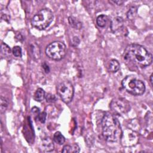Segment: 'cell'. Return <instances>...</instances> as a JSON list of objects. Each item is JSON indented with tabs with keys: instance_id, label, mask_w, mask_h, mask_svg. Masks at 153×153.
I'll return each mask as SVG.
<instances>
[{
	"instance_id": "cell-27",
	"label": "cell",
	"mask_w": 153,
	"mask_h": 153,
	"mask_svg": "<svg viewBox=\"0 0 153 153\" xmlns=\"http://www.w3.org/2000/svg\"><path fill=\"white\" fill-rule=\"evenodd\" d=\"M152 78H153V74H152L150 75V78H149V81H150V84H151V87H152V85H153V79H152Z\"/></svg>"
},
{
	"instance_id": "cell-15",
	"label": "cell",
	"mask_w": 153,
	"mask_h": 153,
	"mask_svg": "<svg viewBox=\"0 0 153 153\" xmlns=\"http://www.w3.org/2000/svg\"><path fill=\"white\" fill-rule=\"evenodd\" d=\"M108 16L105 14H101L97 16L96 19L97 25L100 27H104L108 22Z\"/></svg>"
},
{
	"instance_id": "cell-11",
	"label": "cell",
	"mask_w": 153,
	"mask_h": 153,
	"mask_svg": "<svg viewBox=\"0 0 153 153\" xmlns=\"http://www.w3.org/2000/svg\"><path fill=\"white\" fill-rule=\"evenodd\" d=\"M80 151L79 146L76 143L66 145L63 146L62 152L64 153H78Z\"/></svg>"
},
{
	"instance_id": "cell-14",
	"label": "cell",
	"mask_w": 153,
	"mask_h": 153,
	"mask_svg": "<svg viewBox=\"0 0 153 153\" xmlns=\"http://www.w3.org/2000/svg\"><path fill=\"white\" fill-rule=\"evenodd\" d=\"M45 97V91L41 88H37L33 94L34 100L36 102H41L44 99Z\"/></svg>"
},
{
	"instance_id": "cell-18",
	"label": "cell",
	"mask_w": 153,
	"mask_h": 153,
	"mask_svg": "<svg viewBox=\"0 0 153 153\" xmlns=\"http://www.w3.org/2000/svg\"><path fill=\"white\" fill-rule=\"evenodd\" d=\"M1 51L2 54L5 56H10L12 51L10 47L4 42H2L1 45Z\"/></svg>"
},
{
	"instance_id": "cell-9",
	"label": "cell",
	"mask_w": 153,
	"mask_h": 153,
	"mask_svg": "<svg viewBox=\"0 0 153 153\" xmlns=\"http://www.w3.org/2000/svg\"><path fill=\"white\" fill-rule=\"evenodd\" d=\"M40 148L43 152H49L53 151L54 145L53 140L49 137L43 138L41 142Z\"/></svg>"
},
{
	"instance_id": "cell-20",
	"label": "cell",
	"mask_w": 153,
	"mask_h": 153,
	"mask_svg": "<svg viewBox=\"0 0 153 153\" xmlns=\"http://www.w3.org/2000/svg\"><path fill=\"white\" fill-rule=\"evenodd\" d=\"M12 53L13 54V55L16 57H22V48L20 46H14L13 49H12Z\"/></svg>"
},
{
	"instance_id": "cell-25",
	"label": "cell",
	"mask_w": 153,
	"mask_h": 153,
	"mask_svg": "<svg viewBox=\"0 0 153 153\" xmlns=\"http://www.w3.org/2000/svg\"><path fill=\"white\" fill-rule=\"evenodd\" d=\"M109 2H112L114 4H117V5H121L124 2V1H121V0H118V1H109Z\"/></svg>"
},
{
	"instance_id": "cell-21",
	"label": "cell",
	"mask_w": 153,
	"mask_h": 153,
	"mask_svg": "<svg viewBox=\"0 0 153 153\" xmlns=\"http://www.w3.org/2000/svg\"><path fill=\"white\" fill-rule=\"evenodd\" d=\"M45 99L47 100V102L49 103H53V102H55L57 100V98L56 97V96L51 93H48L47 94V96H45Z\"/></svg>"
},
{
	"instance_id": "cell-17",
	"label": "cell",
	"mask_w": 153,
	"mask_h": 153,
	"mask_svg": "<svg viewBox=\"0 0 153 153\" xmlns=\"http://www.w3.org/2000/svg\"><path fill=\"white\" fill-rule=\"evenodd\" d=\"M8 105V100L2 96H1V100H0V111L1 113H4L6 111L7 107Z\"/></svg>"
},
{
	"instance_id": "cell-6",
	"label": "cell",
	"mask_w": 153,
	"mask_h": 153,
	"mask_svg": "<svg viewBox=\"0 0 153 153\" xmlns=\"http://www.w3.org/2000/svg\"><path fill=\"white\" fill-rule=\"evenodd\" d=\"M57 93L65 103H70L74 97V88L69 81H65L59 84L56 87Z\"/></svg>"
},
{
	"instance_id": "cell-1",
	"label": "cell",
	"mask_w": 153,
	"mask_h": 153,
	"mask_svg": "<svg viewBox=\"0 0 153 153\" xmlns=\"http://www.w3.org/2000/svg\"><path fill=\"white\" fill-rule=\"evenodd\" d=\"M123 57L127 62L140 68L149 66L152 62V54L143 46L138 44L128 45L124 51Z\"/></svg>"
},
{
	"instance_id": "cell-23",
	"label": "cell",
	"mask_w": 153,
	"mask_h": 153,
	"mask_svg": "<svg viewBox=\"0 0 153 153\" xmlns=\"http://www.w3.org/2000/svg\"><path fill=\"white\" fill-rule=\"evenodd\" d=\"M79 42H80V40L78 36H75L73 37L72 40V45L73 47H77L79 45Z\"/></svg>"
},
{
	"instance_id": "cell-2",
	"label": "cell",
	"mask_w": 153,
	"mask_h": 153,
	"mask_svg": "<svg viewBox=\"0 0 153 153\" xmlns=\"http://www.w3.org/2000/svg\"><path fill=\"white\" fill-rule=\"evenodd\" d=\"M102 131L104 139L109 142L120 140L123 133L120 121L109 112L106 113L102 120Z\"/></svg>"
},
{
	"instance_id": "cell-12",
	"label": "cell",
	"mask_w": 153,
	"mask_h": 153,
	"mask_svg": "<svg viewBox=\"0 0 153 153\" xmlns=\"http://www.w3.org/2000/svg\"><path fill=\"white\" fill-rule=\"evenodd\" d=\"M68 22L71 27L75 29H81L82 27V23L74 16H70L68 17Z\"/></svg>"
},
{
	"instance_id": "cell-7",
	"label": "cell",
	"mask_w": 153,
	"mask_h": 153,
	"mask_svg": "<svg viewBox=\"0 0 153 153\" xmlns=\"http://www.w3.org/2000/svg\"><path fill=\"white\" fill-rule=\"evenodd\" d=\"M110 108L115 113L118 114L126 113L130 109V103L124 98L112 100L110 103Z\"/></svg>"
},
{
	"instance_id": "cell-5",
	"label": "cell",
	"mask_w": 153,
	"mask_h": 153,
	"mask_svg": "<svg viewBox=\"0 0 153 153\" xmlns=\"http://www.w3.org/2000/svg\"><path fill=\"white\" fill-rule=\"evenodd\" d=\"M66 52L65 44L59 41H55L50 43L45 48V53L46 56L54 60L62 59Z\"/></svg>"
},
{
	"instance_id": "cell-22",
	"label": "cell",
	"mask_w": 153,
	"mask_h": 153,
	"mask_svg": "<svg viewBox=\"0 0 153 153\" xmlns=\"http://www.w3.org/2000/svg\"><path fill=\"white\" fill-rule=\"evenodd\" d=\"M38 120L41 123H44L45 120H46V117H47V113L45 112H42L41 113H39L38 115H37Z\"/></svg>"
},
{
	"instance_id": "cell-19",
	"label": "cell",
	"mask_w": 153,
	"mask_h": 153,
	"mask_svg": "<svg viewBox=\"0 0 153 153\" xmlns=\"http://www.w3.org/2000/svg\"><path fill=\"white\" fill-rule=\"evenodd\" d=\"M137 7L135 6L131 7L127 13V19H130V20L133 19L136 17V16L137 14Z\"/></svg>"
},
{
	"instance_id": "cell-26",
	"label": "cell",
	"mask_w": 153,
	"mask_h": 153,
	"mask_svg": "<svg viewBox=\"0 0 153 153\" xmlns=\"http://www.w3.org/2000/svg\"><path fill=\"white\" fill-rule=\"evenodd\" d=\"M32 112L34 114H36L37 115H38L39 112V109L36 108V107H33V108H32Z\"/></svg>"
},
{
	"instance_id": "cell-8",
	"label": "cell",
	"mask_w": 153,
	"mask_h": 153,
	"mask_svg": "<svg viewBox=\"0 0 153 153\" xmlns=\"http://www.w3.org/2000/svg\"><path fill=\"white\" fill-rule=\"evenodd\" d=\"M120 140L123 145L125 146H131L136 144L138 141V137L136 132L130 129H127L124 131H123Z\"/></svg>"
},
{
	"instance_id": "cell-4",
	"label": "cell",
	"mask_w": 153,
	"mask_h": 153,
	"mask_svg": "<svg viewBox=\"0 0 153 153\" xmlns=\"http://www.w3.org/2000/svg\"><path fill=\"white\" fill-rule=\"evenodd\" d=\"M54 18L53 12L48 8H42L32 18L31 24L38 30H44L50 26Z\"/></svg>"
},
{
	"instance_id": "cell-16",
	"label": "cell",
	"mask_w": 153,
	"mask_h": 153,
	"mask_svg": "<svg viewBox=\"0 0 153 153\" xmlns=\"http://www.w3.org/2000/svg\"><path fill=\"white\" fill-rule=\"evenodd\" d=\"M53 140L58 145H63L65 142V138L60 131H56L53 135Z\"/></svg>"
},
{
	"instance_id": "cell-3",
	"label": "cell",
	"mask_w": 153,
	"mask_h": 153,
	"mask_svg": "<svg viewBox=\"0 0 153 153\" xmlns=\"http://www.w3.org/2000/svg\"><path fill=\"white\" fill-rule=\"evenodd\" d=\"M121 85L127 93L134 96H140L145 91L144 82L134 75H127L124 78Z\"/></svg>"
},
{
	"instance_id": "cell-10",
	"label": "cell",
	"mask_w": 153,
	"mask_h": 153,
	"mask_svg": "<svg viewBox=\"0 0 153 153\" xmlns=\"http://www.w3.org/2000/svg\"><path fill=\"white\" fill-rule=\"evenodd\" d=\"M124 25V20L121 17L117 16L114 17L110 25V28L113 33H115L120 30Z\"/></svg>"
},
{
	"instance_id": "cell-13",
	"label": "cell",
	"mask_w": 153,
	"mask_h": 153,
	"mask_svg": "<svg viewBox=\"0 0 153 153\" xmlns=\"http://www.w3.org/2000/svg\"><path fill=\"white\" fill-rule=\"evenodd\" d=\"M120 67V65L117 60L111 59L109 62L108 69L109 72L112 73H115L119 70Z\"/></svg>"
},
{
	"instance_id": "cell-24",
	"label": "cell",
	"mask_w": 153,
	"mask_h": 153,
	"mask_svg": "<svg viewBox=\"0 0 153 153\" xmlns=\"http://www.w3.org/2000/svg\"><path fill=\"white\" fill-rule=\"evenodd\" d=\"M42 68L44 69V71H45V73H48L50 72V68L48 66V65L46 63H44L42 64Z\"/></svg>"
}]
</instances>
